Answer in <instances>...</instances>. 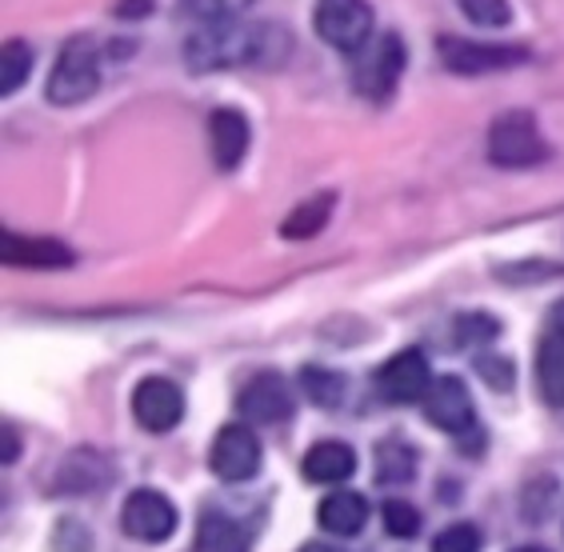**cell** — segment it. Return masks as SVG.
I'll return each instance as SVG.
<instances>
[{
	"mask_svg": "<svg viewBox=\"0 0 564 552\" xmlns=\"http://www.w3.org/2000/svg\"><path fill=\"white\" fill-rule=\"evenodd\" d=\"M152 9H156V0H117V4H112V17H117V21H144Z\"/></svg>",
	"mask_w": 564,
	"mask_h": 552,
	"instance_id": "obj_31",
	"label": "cell"
},
{
	"mask_svg": "<svg viewBox=\"0 0 564 552\" xmlns=\"http://www.w3.org/2000/svg\"><path fill=\"white\" fill-rule=\"evenodd\" d=\"M100 88V53L93 36H68L65 48L56 53V65L48 73V85H44V97L61 105V109H73L80 100H88Z\"/></svg>",
	"mask_w": 564,
	"mask_h": 552,
	"instance_id": "obj_2",
	"label": "cell"
},
{
	"mask_svg": "<svg viewBox=\"0 0 564 552\" xmlns=\"http://www.w3.org/2000/svg\"><path fill=\"white\" fill-rule=\"evenodd\" d=\"M132 416L149 433H169L185 416V392L176 389L169 377H144L132 389Z\"/></svg>",
	"mask_w": 564,
	"mask_h": 552,
	"instance_id": "obj_10",
	"label": "cell"
},
{
	"mask_svg": "<svg viewBox=\"0 0 564 552\" xmlns=\"http://www.w3.org/2000/svg\"><path fill=\"white\" fill-rule=\"evenodd\" d=\"M433 552H480V529L477 524H448L433 541Z\"/></svg>",
	"mask_w": 564,
	"mask_h": 552,
	"instance_id": "obj_28",
	"label": "cell"
},
{
	"mask_svg": "<svg viewBox=\"0 0 564 552\" xmlns=\"http://www.w3.org/2000/svg\"><path fill=\"white\" fill-rule=\"evenodd\" d=\"M252 532L225 512H205L196 524V552H249Z\"/></svg>",
	"mask_w": 564,
	"mask_h": 552,
	"instance_id": "obj_18",
	"label": "cell"
},
{
	"mask_svg": "<svg viewBox=\"0 0 564 552\" xmlns=\"http://www.w3.org/2000/svg\"><path fill=\"white\" fill-rule=\"evenodd\" d=\"M252 0H185V12L200 24H220V21H240V12L249 9Z\"/></svg>",
	"mask_w": 564,
	"mask_h": 552,
	"instance_id": "obj_25",
	"label": "cell"
},
{
	"mask_svg": "<svg viewBox=\"0 0 564 552\" xmlns=\"http://www.w3.org/2000/svg\"><path fill=\"white\" fill-rule=\"evenodd\" d=\"M424 416L441 429V433H468L477 424L473 397H468L460 377H436L429 397H424Z\"/></svg>",
	"mask_w": 564,
	"mask_h": 552,
	"instance_id": "obj_12",
	"label": "cell"
},
{
	"mask_svg": "<svg viewBox=\"0 0 564 552\" xmlns=\"http://www.w3.org/2000/svg\"><path fill=\"white\" fill-rule=\"evenodd\" d=\"M0 252H4V264H21V269H68L76 260V252L61 240L17 237V232L0 237Z\"/></svg>",
	"mask_w": 564,
	"mask_h": 552,
	"instance_id": "obj_15",
	"label": "cell"
},
{
	"mask_svg": "<svg viewBox=\"0 0 564 552\" xmlns=\"http://www.w3.org/2000/svg\"><path fill=\"white\" fill-rule=\"evenodd\" d=\"M313 29L328 48L360 53L372 41V4L369 0H316Z\"/></svg>",
	"mask_w": 564,
	"mask_h": 552,
	"instance_id": "obj_5",
	"label": "cell"
},
{
	"mask_svg": "<svg viewBox=\"0 0 564 552\" xmlns=\"http://www.w3.org/2000/svg\"><path fill=\"white\" fill-rule=\"evenodd\" d=\"M456 4H460V12H465L477 29H505V24L512 21L509 0H456Z\"/></svg>",
	"mask_w": 564,
	"mask_h": 552,
	"instance_id": "obj_27",
	"label": "cell"
},
{
	"mask_svg": "<svg viewBox=\"0 0 564 552\" xmlns=\"http://www.w3.org/2000/svg\"><path fill=\"white\" fill-rule=\"evenodd\" d=\"M433 368L421 348H401L377 368V397L389 404H416L433 389Z\"/></svg>",
	"mask_w": 564,
	"mask_h": 552,
	"instance_id": "obj_7",
	"label": "cell"
},
{
	"mask_svg": "<svg viewBox=\"0 0 564 552\" xmlns=\"http://www.w3.org/2000/svg\"><path fill=\"white\" fill-rule=\"evenodd\" d=\"M53 552H93V532L80 520H61L53 532Z\"/></svg>",
	"mask_w": 564,
	"mask_h": 552,
	"instance_id": "obj_29",
	"label": "cell"
},
{
	"mask_svg": "<svg viewBox=\"0 0 564 552\" xmlns=\"http://www.w3.org/2000/svg\"><path fill=\"white\" fill-rule=\"evenodd\" d=\"M512 552H549V549H512Z\"/></svg>",
	"mask_w": 564,
	"mask_h": 552,
	"instance_id": "obj_34",
	"label": "cell"
},
{
	"mask_svg": "<svg viewBox=\"0 0 564 552\" xmlns=\"http://www.w3.org/2000/svg\"><path fill=\"white\" fill-rule=\"evenodd\" d=\"M404 65H409V48H404L401 33L372 36L352 61V88L369 100H389L401 85Z\"/></svg>",
	"mask_w": 564,
	"mask_h": 552,
	"instance_id": "obj_3",
	"label": "cell"
},
{
	"mask_svg": "<svg viewBox=\"0 0 564 552\" xmlns=\"http://www.w3.org/2000/svg\"><path fill=\"white\" fill-rule=\"evenodd\" d=\"M29 73H33V48L24 41H4V53H0V93L12 97L29 80Z\"/></svg>",
	"mask_w": 564,
	"mask_h": 552,
	"instance_id": "obj_23",
	"label": "cell"
},
{
	"mask_svg": "<svg viewBox=\"0 0 564 552\" xmlns=\"http://www.w3.org/2000/svg\"><path fill=\"white\" fill-rule=\"evenodd\" d=\"M477 372L485 380H489L492 389H500V392H509L512 389V380H517V372H512V365L505 357H497L492 360L489 353H485V357H477Z\"/></svg>",
	"mask_w": 564,
	"mask_h": 552,
	"instance_id": "obj_30",
	"label": "cell"
},
{
	"mask_svg": "<svg viewBox=\"0 0 564 552\" xmlns=\"http://www.w3.org/2000/svg\"><path fill=\"white\" fill-rule=\"evenodd\" d=\"M293 53V36L276 21H220L200 24L185 41L193 73L217 68H281Z\"/></svg>",
	"mask_w": 564,
	"mask_h": 552,
	"instance_id": "obj_1",
	"label": "cell"
},
{
	"mask_svg": "<svg viewBox=\"0 0 564 552\" xmlns=\"http://www.w3.org/2000/svg\"><path fill=\"white\" fill-rule=\"evenodd\" d=\"M380 520H384V532L397 537V541H413L416 532H421V512H416V505H409V500H397V497L384 500Z\"/></svg>",
	"mask_w": 564,
	"mask_h": 552,
	"instance_id": "obj_24",
	"label": "cell"
},
{
	"mask_svg": "<svg viewBox=\"0 0 564 552\" xmlns=\"http://www.w3.org/2000/svg\"><path fill=\"white\" fill-rule=\"evenodd\" d=\"M4 465H12L17 456H21V441H12V424H4Z\"/></svg>",
	"mask_w": 564,
	"mask_h": 552,
	"instance_id": "obj_32",
	"label": "cell"
},
{
	"mask_svg": "<svg viewBox=\"0 0 564 552\" xmlns=\"http://www.w3.org/2000/svg\"><path fill=\"white\" fill-rule=\"evenodd\" d=\"M441 65L456 76H485V73H505L529 61V48L521 44H480L468 36H441L436 41Z\"/></svg>",
	"mask_w": 564,
	"mask_h": 552,
	"instance_id": "obj_6",
	"label": "cell"
},
{
	"mask_svg": "<svg viewBox=\"0 0 564 552\" xmlns=\"http://www.w3.org/2000/svg\"><path fill=\"white\" fill-rule=\"evenodd\" d=\"M500 336V321L489 313H465L456 316V345H489Z\"/></svg>",
	"mask_w": 564,
	"mask_h": 552,
	"instance_id": "obj_26",
	"label": "cell"
},
{
	"mask_svg": "<svg viewBox=\"0 0 564 552\" xmlns=\"http://www.w3.org/2000/svg\"><path fill=\"white\" fill-rule=\"evenodd\" d=\"M105 480H109V461L97 448H76L61 468L56 485H61V493H97Z\"/></svg>",
	"mask_w": 564,
	"mask_h": 552,
	"instance_id": "obj_19",
	"label": "cell"
},
{
	"mask_svg": "<svg viewBox=\"0 0 564 552\" xmlns=\"http://www.w3.org/2000/svg\"><path fill=\"white\" fill-rule=\"evenodd\" d=\"M416 477V448L401 436L377 444V480L380 485H409Z\"/></svg>",
	"mask_w": 564,
	"mask_h": 552,
	"instance_id": "obj_21",
	"label": "cell"
},
{
	"mask_svg": "<svg viewBox=\"0 0 564 552\" xmlns=\"http://www.w3.org/2000/svg\"><path fill=\"white\" fill-rule=\"evenodd\" d=\"M208 465L228 485H245L261 473V441L249 424H225L208 448Z\"/></svg>",
	"mask_w": 564,
	"mask_h": 552,
	"instance_id": "obj_8",
	"label": "cell"
},
{
	"mask_svg": "<svg viewBox=\"0 0 564 552\" xmlns=\"http://www.w3.org/2000/svg\"><path fill=\"white\" fill-rule=\"evenodd\" d=\"M208 149L220 173H232L249 152V120L237 109H217L208 117Z\"/></svg>",
	"mask_w": 564,
	"mask_h": 552,
	"instance_id": "obj_14",
	"label": "cell"
},
{
	"mask_svg": "<svg viewBox=\"0 0 564 552\" xmlns=\"http://www.w3.org/2000/svg\"><path fill=\"white\" fill-rule=\"evenodd\" d=\"M489 161L500 169H532L549 161V144L541 137L536 117L524 109L500 112L489 129Z\"/></svg>",
	"mask_w": 564,
	"mask_h": 552,
	"instance_id": "obj_4",
	"label": "cell"
},
{
	"mask_svg": "<svg viewBox=\"0 0 564 552\" xmlns=\"http://www.w3.org/2000/svg\"><path fill=\"white\" fill-rule=\"evenodd\" d=\"M357 473V453L345 441H321L304 453V477L313 485H345Z\"/></svg>",
	"mask_w": 564,
	"mask_h": 552,
	"instance_id": "obj_16",
	"label": "cell"
},
{
	"mask_svg": "<svg viewBox=\"0 0 564 552\" xmlns=\"http://www.w3.org/2000/svg\"><path fill=\"white\" fill-rule=\"evenodd\" d=\"M333 208H337V193H316V196H308L304 205H296L293 213L284 217L281 237L284 240H308V237H316V232H321V228L328 225Z\"/></svg>",
	"mask_w": 564,
	"mask_h": 552,
	"instance_id": "obj_20",
	"label": "cell"
},
{
	"mask_svg": "<svg viewBox=\"0 0 564 552\" xmlns=\"http://www.w3.org/2000/svg\"><path fill=\"white\" fill-rule=\"evenodd\" d=\"M301 552H345V549H333V544H321V541H313V544H304Z\"/></svg>",
	"mask_w": 564,
	"mask_h": 552,
	"instance_id": "obj_33",
	"label": "cell"
},
{
	"mask_svg": "<svg viewBox=\"0 0 564 552\" xmlns=\"http://www.w3.org/2000/svg\"><path fill=\"white\" fill-rule=\"evenodd\" d=\"M536 389L541 401L564 409V321L561 313L549 321V328L536 340Z\"/></svg>",
	"mask_w": 564,
	"mask_h": 552,
	"instance_id": "obj_13",
	"label": "cell"
},
{
	"mask_svg": "<svg viewBox=\"0 0 564 552\" xmlns=\"http://www.w3.org/2000/svg\"><path fill=\"white\" fill-rule=\"evenodd\" d=\"M316 520H321V529L333 532V537H357V532L365 529V520H369V505H365L360 493L337 488V493H328V497L321 500Z\"/></svg>",
	"mask_w": 564,
	"mask_h": 552,
	"instance_id": "obj_17",
	"label": "cell"
},
{
	"mask_svg": "<svg viewBox=\"0 0 564 552\" xmlns=\"http://www.w3.org/2000/svg\"><path fill=\"white\" fill-rule=\"evenodd\" d=\"M301 389L304 397L313 404H321V409H337L340 401H345V377L340 372H333V368H301Z\"/></svg>",
	"mask_w": 564,
	"mask_h": 552,
	"instance_id": "obj_22",
	"label": "cell"
},
{
	"mask_svg": "<svg viewBox=\"0 0 564 552\" xmlns=\"http://www.w3.org/2000/svg\"><path fill=\"white\" fill-rule=\"evenodd\" d=\"M296 401L281 372H261L240 389V416L252 424H284L293 421Z\"/></svg>",
	"mask_w": 564,
	"mask_h": 552,
	"instance_id": "obj_11",
	"label": "cell"
},
{
	"mask_svg": "<svg viewBox=\"0 0 564 552\" xmlns=\"http://www.w3.org/2000/svg\"><path fill=\"white\" fill-rule=\"evenodd\" d=\"M120 524H124V532H129L132 541L161 544L176 532V509L164 493L137 488V493L124 500V509H120Z\"/></svg>",
	"mask_w": 564,
	"mask_h": 552,
	"instance_id": "obj_9",
	"label": "cell"
}]
</instances>
